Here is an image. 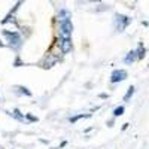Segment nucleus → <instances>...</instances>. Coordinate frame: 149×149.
Segmentation results:
<instances>
[{"instance_id": "1a4fd4ad", "label": "nucleus", "mask_w": 149, "mask_h": 149, "mask_svg": "<svg viewBox=\"0 0 149 149\" xmlns=\"http://www.w3.org/2000/svg\"><path fill=\"white\" fill-rule=\"evenodd\" d=\"M15 91H17L18 94H24V95H29V97L31 95V93L26 88V86H19V85H17V86H15Z\"/></svg>"}, {"instance_id": "9d476101", "label": "nucleus", "mask_w": 149, "mask_h": 149, "mask_svg": "<svg viewBox=\"0 0 149 149\" xmlns=\"http://www.w3.org/2000/svg\"><path fill=\"white\" fill-rule=\"evenodd\" d=\"M6 113H9V112H6ZM10 116H14L15 119H18V121H21V122H24V115H21V112L18 110V109H15L12 113H9Z\"/></svg>"}, {"instance_id": "f3484780", "label": "nucleus", "mask_w": 149, "mask_h": 149, "mask_svg": "<svg viewBox=\"0 0 149 149\" xmlns=\"http://www.w3.org/2000/svg\"><path fill=\"white\" fill-rule=\"evenodd\" d=\"M148 66H149V64H148Z\"/></svg>"}, {"instance_id": "dca6fc26", "label": "nucleus", "mask_w": 149, "mask_h": 149, "mask_svg": "<svg viewBox=\"0 0 149 149\" xmlns=\"http://www.w3.org/2000/svg\"><path fill=\"white\" fill-rule=\"evenodd\" d=\"M90 2H100V0H90Z\"/></svg>"}, {"instance_id": "7ed1b4c3", "label": "nucleus", "mask_w": 149, "mask_h": 149, "mask_svg": "<svg viewBox=\"0 0 149 149\" xmlns=\"http://www.w3.org/2000/svg\"><path fill=\"white\" fill-rule=\"evenodd\" d=\"M72 31H73V24L70 19H66V21H61L60 22V36L63 37H70L72 36Z\"/></svg>"}, {"instance_id": "4468645a", "label": "nucleus", "mask_w": 149, "mask_h": 149, "mask_svg": "<svg viewBox=\"0 0 149 149\" xmlns=\"http://www.w3.org/2000/svg\"><path fill=\"white\" fill-rule=\"evenodd\" d=\"M26 118H27L29 121H31V122H37V116H33V115H30V113H27Z\"/></svg>"}, {"instance_id": "9b49d317", "label": "nucleus", "mask_w": 149, "mask_h": 149, "mask_svg": "<svg viewBox=\"0 0 149 149\" xmlns=\"http://www.w3.org/2000/svg\"><path fill=\"white\" fill-rule=\"evenodd\" d=\"M133 94H134V86H130V88L127 90V94L124 95V102H128L130 98L133 97Z\"/></svg>"}, {"instance_id": "f03ea898", "label": "nucleus", "mask_w": 149, "mask_h": 149, "mask_svg": "<svg viewBox=\"0 0 149 149\" xmlns=\"http://www.w3.org/2000/svg\"><path fill=\"white\" fill-rule=\"evenodd\" d=\"M131 24V18L127 17V15H121V14H116L115 15V27L118 31H124L128 26Z\"/></svg>"}, {"instance_id": "423d86ee", "label": "nucleus", "mask_w": 149, "mask_h": 149, "mask_svg": "<svg viewBox=\"0 0 149 149\" xmlns=\"http://www.w3.org/2000/svg\"><path fill=\"white\" fill-rule=\"evenodd\" d=\"M136 60H137V54H136V51H130L127 54V57L124 58V63H125V64H131V63H134Z\"/></svg>"}, {"instance_id": "2eb2a0df", "label": "nucleus", "mask_w": 149, "mask_h": 149, "mask_svg": "<svg viewBox=\"0 0 149 149\" xmlns=\"http://www.w3.org/2000/svg\"><path fill=\"white\" fill-rule=\"evenodd\" d=\"M128 125H130V124H124V125H122V130H127V128H128Z\"/></svg>"}, {"instance_id": "ddd939ff", "label": "nucleus", "mask_w": 149, "mask_h": 149, "mask_svg": "<svg viewBox=\"0 0 149 149\" xmlns=\"http://www.w3.org/2000/svg\"><path fill=\"white\" fill-rule=\"evenodd\" d=\"M91 115H84V113H81V115H76V116H72L70 118V122L72 124H74L76 121H79V119H82V118H90Z\"/></svg>"}, {"instance_id": "39448f33", "label": "nucleus", "mask_w": 149, "mask_h": 149, "mask_svg": "<svg viewBox=\"0 0 149 149\" xmlns=\"http://www.w3.org/2000/svg\"><path fill=\"white\" fill-rule=\"evenodd\" d=\"M60 46H61V52L63 54H69L70 51H72V39L70 37H61V40H60Z\"/></svg>"}, {"instance_id": "0eeeda50", "label": "nucleus", "mask_w": 149, "mask_h": 149, "mask_svg": "<svg viewBox=\"0 0 149 149\" xmlns=\"http://www.w3.org/2000/svg\"><path fill=\"white\" fill-rule=\"evenodd\" d=\"M70 12L69 10H66V9H61L60 10V14H58V19L60 21H66V19H70Z\"/></svg>"}, {"instance_id": "6e6552de", "label": "nucleus", "mask_w": 149, "mask_h": 149, "mask_svg": "<svg viewBox=\"0 0 149 149\" xmlns=\"http://www.w3.org/2000/svg\"><path fill=\"white\" fill-rule=\"evenodd\" d=\"M136 54H137V60H142L145 57V46H143V43H139L137 49H136Z\"/></svg>"}, {"instance_id": "20e7f679", "label": "nucleus", "mask_w": 149, "mask_h": 149, "mask_svg": "<svg viewBox=\"0 0 149 149\" xmlns=\"http://www.w3.org/2000/svg\"><path fill=\"white\" fill-rule=\"evenodd\" d=\"M128 76V73L124 70V69H116L112 72L110 74V82L112 84H118V82H122V81H125Z\"/></svg>"}, {"instance_id": "f8f14e48", "label": "nucleus", "mask_w": 149, "mask_h": 149, "mask_svg": "<svg viewBox=\"0 0 149 149\" xmlns=\"http://www.w3.org/2000/svg\"><path fill=\"white\" fill-rule=\"evenodd\" d=\"M124 106H118L115 110H113V118H118V116H121V115H124Z\"/></svg>"}, {"instance_id": "f257e3e1", "label": "nucleus", "mask_w": 149, "mask_h": 149, "mask_svg": "<svg viewBox=\"0 0 149 149\" xmlns=\"http://www.w3.org/2000/svg\"><path fill=\"white\" fill-rule=\"evenodd\" d=\"M3 36L8 39L10 48L18 49V48L22 45V39H21L19 33H17V31H8V30H3Z\"/></svg>"}]
</instances>
